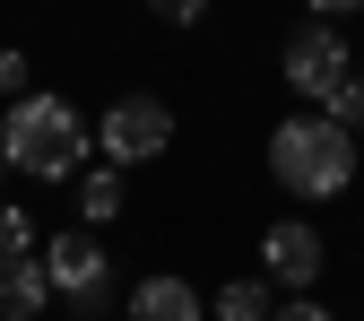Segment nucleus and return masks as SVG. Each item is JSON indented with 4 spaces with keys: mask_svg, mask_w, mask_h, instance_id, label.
<instances>
[{
    "mask_svg": "<svg viewBox=\"0 0 364 321\" xmlns=\"http://www.w3.org/2000/svg\"><path fill=\"white\" fill-rule=\"evenodd\" d=\"M208 312L217 321H269V312H278V287H269V278H225Z\"/></svg>",
    "mask_w": 364,
    "mask_h": 321,
    "instance_id": "9d476101",
    "label": "nucleus"
},
{
    "mask_svg": "<svg viewBox=\"0 0 364 321\" xmlns=\"http://www.w3.org/2000/svg\"><path fill=\"white\" fill-rule=\"evenodd\" d=\"M269 174H278V191L287 200H338L347 182H355V140L338 122H321V113H287L278 130H269Z\"/></svg>",
    "mask_w": 364,
    "mask_h": 321,
    "instance_id": "f03ea898",
    "label": "nucleus"
},
{
    "mask_svg": "<svg viewBox=\"0 0 364 321\" xmlns=\"http://www.w3.org/2000/svg\"><path fill=\"white\" fill-rule=\"evenodd\" d=\"M53 287H43V261H0V321H43Z\"/></svg>",
    "mask_w": 364,
    "mask_h": 321,
    "instance_id": "1a4fd4ad",
    "label": "nucleus"
},
{
    "mask_svg": "<svg viewBox=\"0 0 364 321\" xmlns=\"http://www.w3.org/2000/svg\"><path fill=\"white\" fill-rule=\"evenodd\" d=\"M43 287H53L78 321H105L113 312V261H105V243L87 235V226H61V235H43Z\"/></svg>",
    "mask_w": 364,
    "mask_h": 321,
    "instance_id": "7ed1b4c3",
    "label": "nucleus"
},
{
    "mask_svg": "<svg viewBox=\"0 0 364 321\" xmlns=\"http://www.w3.org/2000/svg\"><path fill=\"white\" fill-rule=\"evenodd\" d=\"M0 182H9V148H0Z\"/></svg>",
    "mask_w": 364,
    "mask_h": 321,
    "instance_id": "dca6fc26",
    "label": "nucleus"
},
{
    "mask_svg": "<svg viewBox=\"0 0 364 321\" xmlns=\"http://www.w3.org/2000/svg\"><path fill=\"white\" fill-rule=\"evenodd\" d=\"M173 148V105L165 96H113L96 113V165L130 174V165H156Z\"/></svg>",
    "mask_w": 364,
    "mask_h": 321,
    "instance_id": "39448f33",
    "label": "nucleus"
},
{
    "mask_svg": "<svg viewBox=\"0 0 364 321\" xmlns=\"http://www.w3.org/2000/svg\"><path fill=\"white\" fill-rule=\"evenodd\" d=\"M269 321H338V312H330L321 295H287V304H278V312H269Z\"/></svg>",
    "mask_w": 364,
    "mask_h": 321,
    "instance_id": "4468645a",
    "label": "nucleus"
},
{
    "mask_svg": "<svg viewBox=\"0 0 364 321\" xmlns=\"http://www.w3.org/2000/svg\"><path fill=\"white\" fill-rule=\"evenodd\" d=\"M0 96H35V87H26V53H18V43H0Z\"/></svg>",
    "mask_w": 364,
    "mask_h": 321,
    "instance_id": "ddd939ff",
    "label": "nucleus"
},
{
    "mask_svg": "<svg viewBox=\"0 0 364 321\" xmlns=\"http://www.w3.org/2000/svg\"><path fill=\"white\" fill-rule=\"evenodd\" d=\"M156 18H165V26H200V18H208V0H156Z\"/></svg>",
    "mask_w": 364,
    "mask_h": 321,
    "instance_id": "2eb2a0df",
    "label": "nucleus"
},
{
    "mask_svg": "<svg viewBox=\"0 0 364 321\" xmlns=\"http://www.w3.org/2000/svg\"><path fill=\"white\" fill-rule=\"evenodd\" d=\"M278 70H287V87L304 96V113H321L338 87L355 78V43H347V26H330V18H304V26L287 35Z\"/></svg>",
    "mask_w": 364,
    "mask_h": 321,
    "instance_id": "20e7f679",
    "label": "nucleus"
},
{
    "mask_svg": "<svg viewBox=\"0 0 364 321\" xmlns=\"http://www.w3.org/2000/svg\"><path fill=\"white\" fill-rule=\"evenodd\" d=\"M43 243H35V217L18 209V200H0V261H35Z\"/></svg>",
    "mask_w": 364,
    "mask_h": 321,
    "instance_id": "9b49d317",
    "label": "nucleus"
},
{
    "mask_svg": "<svg viewBox=\"0 0 364 321\" xmlns=\"http://www.w3.org/2000/svg\"><path fill=\"white\" fill-rule=\"evenodd\" d=\"M122 209H130V182H122L113 165H87V174H78V226H87V235H105Z\"/></svg>",
    "mask_w": 364,
    "mask_h": 321,
    "instance_id": "6e6552de",
    "label": "nucleus"
},
{
    "mask_svg": "<svg viewBox=\"0 0 364 321\" xmlns=\"http://www.w3.org/2000/svg\"><path fill=\"white\" fill-rule=\"evenodd\" d=\"M321 122H338V130H347V140H364V70H355V78L338 87V96L321 105Z\"/></svg>",
    "mask_w": 364,
    "mask_h": 321,
    "instance_id": "f8f14e48",
    "label": "nucleus"
},
{
    "mask_svg": "<svg viewBox=\"0 0 364 321\" xmlns=\"http://www.w3.org/2000/svg\"><path fill=\"white\" fill-rule=\"evenodd\" d=\"M321 269H330V243H321V226H304V217H278L260 235V278L269 287H287V295H312L321 287Z\"/></svg>",
    "mask_w": 364,
    "mask_h": 321,
    "instance_id": "423d86ee",
    "label": "nucleus"
},
{
    "mask_svg": "<svg viewBox=\"0 0 364 321\" xmlns=\"http://www.w3.org/2000/svg\"><path fill=\"white\" fill-rule=\"evenodd\" d=\"M122 321H208V304H200V287H191V278L156 269V278H139V287H130Z\"/></svg>",
    "mask_w": 364,
    "mask_h": 321,
    "instance_id": "0eeeda50",
    "label": "nucleus"
},
{
    "mask_svg": "<svg viewBox=\"0 0 364 321\" xmlns=\"http://www.w3.org/2000/svg\"><path fill=\"white\" fill-rule=\"evenodd\" d=\"M0 148H9V174H26V182H78L87 157H96V122L70 96L35 87V96H18L0 113Z\"/></svg>",
    "mask_w": 364,
    "mask_h": 321,
    "instance_id": "f257e3e1",
    "label": "nucleus"
}]
</instances>
